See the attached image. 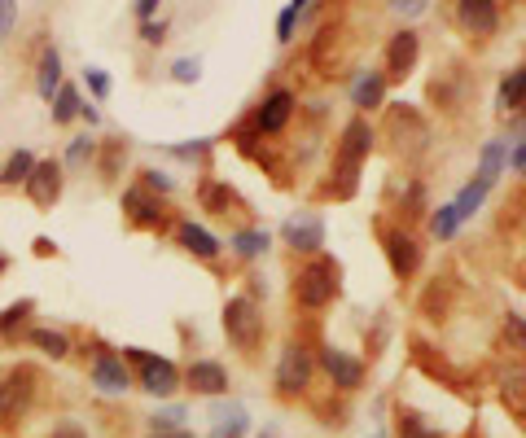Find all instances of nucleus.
Instances as JSON below:
<instances>
[{
    "instance_id": "nucleus-1",
    "label": "nucleus",
    "mask_w": 526,
    "mask_h": 438,
    "mask_svg": "<svg viewBox=\"0 0 526 438\" xmlns=\"http://www.w3.org/2000/svg\"><path fill=\"white\" fill-rule=\"evenodd\" d=\"M36 395H40V368L14 364L9 373H0V425L14 430L18 421H27Z\"/></svg>"
},
{
    "instance_id": "nucleus-2",
    "label": "nucleus",
    "mask_w": 526,
    "mask_h": 438,
    "mask_svg": "<svg viewBox=\"0 0 526 438\" xmlns=\"http://www.w3.org/2000/svg\"><path fill=\"white\" fill-rule=\"evenodd\" d=\"M123 364H136V377L132 382L154 399H167L180 390V368L167 360V355H154L145 347H123Z\"/></svg>"
},
{
    "instance_id": "nucleus-3",
    "label": "nucleus",
    "mask_w": 526,
    "mask_h": 438,
    "mask_svg": "<svg viewBox=\"0 0 526 438\" xmlns=\"http://www.w3.org/2000/svg\"><path fill=\"white\" fill-rule=\"evenodd\" d=\"M338 298V263L316 255L312 263H303L299 276H294V303L307 311H320Z\"/></svg>"
},
{
    "instance_id": "nucleus-4",
    "label": "nucleus",
    "mask_w": 526,
    "mask_h": 438,
    "mask_svg": "<svg viewBox=\"0 0 526 438\" xmlns=\"http://www.w3.org/2000/svg\"><path fill=\"white\" fill-rule=\"evenodd\" d=\"M373 123L369 119H351L347 128H342V141H338V154H334V167L342 176V198H347L351 189H356V176H360V163L373 154Z\"/></svg>"
},
{
    "instance_id": "nucleus-5",
    "label": "nucleus",
    "mask_w": 526,
    "mask_h": 438,
    "mask_svg": "<svg viewBox=\"0 0 526 438\" xmlns=\"http://www.w3.org/2000/svg\"><path fill=\"white\" fill-rule=\"evenodd\" d=\"M224 333H228V342H233L237 351H246V355L259 351V342H263V311H259V303L250 294H233L224 303Z\"/></svg>"
},
{
    "instance_id": "nucleus-6",
    "label": "nucleus",
    "mask_w": 526,
    "mask_h": 438,
    "mask_svg": "<svg viewBox=\"0 0 526 438\" xmlns=\"http://www.w3.org/2000/svg\"><path fill=\"white\" fill-rule=\"evenodd\" d=\"M294 119V92L290 88H272L268 97L259 101V110L250 114V123L237 132V141H263V136H281L285 123Z\"/></svg>"
},
{
    "instance_id": "nucleus-7",
    "label": "nucleus",
    "mask_w": 526,
    "mask_h": 438,
    "mask_svg": "<svg viewBox=\"0 0 526 438\" xmlns=\"http://www.w3.org/2000/svg\"><path fill=\"white\" fill-rule=\"evenodd\" d=\"M312 373H316V360H312V351L303 347V342H285V351H281V360H277V395L285 399H294V395H303L307 386H312Z\"/></svg>"
},
{
    "instance_id": "nucleus-8",
    "label": "nucleus",
    "mask_w": 526,
    "mask_h": 438,
    "mask_svg": "<svg viewBox=\"0 0 526 438\" xmlns=\"http://www.w3.org/2000/svg\"><path fill=\"white\" fill-rule=\"evenodd\" d=\"M88 382H93L101 395H128V390L136 386V382H132V368L123 364V355L110 351V347H97V351H93V368H88Z\"/></svg>"
},
{
    "instance_id": "nucleus-9",
    "label": "nucleus",
    "mask_w": 526,
    "mask_h": 438,
    "mask_svg": "<svg viewBox=\"0 0 526 438\" xmlns=\"http://www.w3.org/2000/svg\"><path fill=\"white\" fill-rule=\"evenodd\" d=\"M123 215H128L132 228L154 233V228L167 224V198H154V193L141 189V184H128V189H123Z\"/></svg>"
},
{
    "instance_id": "nucleus-10",
    "label": "nucleus",
    "mask_w": 526,
    "mask_h": 438,
    "mask_svg": "<svg viewBox=\"0 0 526 438\" xmlns=\"http://www.w3.org/2000/svg\"><path fill=\"white\" fill-rule=\"evenodd\" d=\"M62 189H66V171L57 158H40L36 171H31L27 184H22V193H27L40 211H53V206L62 202Z\"/></svg>"
},
{
    "instance_id": "nucleus-11",
    "label": "nucleus",
    "mask_w": 526,
    "mask_h": 438,
    "mask_svg": "<svg viewBox=\"0 0 526 438\" xmlns=\"http://www.w3.org/2000/svg\"><path fill=\"white\" fill-rule=\"evenodd\" d=\"M382 250L386 259H391V272L399 281H408V276H417L421 268V246L413 233H404V228H382Z\"/></svg>"
},
{
    "instance_id": "nucleus-12",
    "label": "nucleus",
    "mask_w": 526,
    "mask_h": 438,
    "mask_svg": "<svg viewBox=\"0 0 526 438\" xmlns=\"http://www.w3.org/2000/svg\"><path fill=\"white\" fill-rule=\"evenodd\" d=\"M320 368H325L329 382L338 390H347V395L364 386V360H356V355L342 351V347H320Z\"/></svg>"
},
{
    "instance_id": "nucleus-13",
    "label": "nucleus",
    "mask_w": 526,
    "mask_h": 438,
    "mask_svg": "<svg viewBox=\"0 0 526 438\" xmlns=\"http://www.w3.org/2000/svg\"><path fill=\"white\" fill-rule=\"evenodd\" d=\"M180 382L202 399H220V395H228V368L220 360H193L185 373H180Z\"/></svg>"
},
{
    "instance_id": "nucleus-14",
    "label": "nucleus",
    "mask_w": 526,
    "mask_h": 438,
    "mask_svg": "<svg viewBox=\"0 0 526 438\" xmlns=\"http://www.w3.org/2000/svg\"><path fill=\"white\" fill-rule=\"evenodd\" d=\"M281 237H285V246H290V250H303V255H316V250L325 246V219L299 211V215H290V219H285Z\"/></svg>"
},
{
    "instance_id": "nucleus-15",
    "label": "nucleus",
    "mask_w": 526,
    "mask_h": 438,
    "mask_svg": "<svg viewBox=\"0 0 526 438\" xmlns=\"http://www.w3.org/2000/svg\"><path fill=\"white\" fill-rule=\"evenodd\" d=\"M176 246L185 250V255L202 259V263H215V259H220V250H224V241L215 233H207L202 224H193V219H180V224H176Z\"/></svg>"
},
{
    "instance_id": "nucleus-16",
    "label": "nucleus",
    "mask_w": 526,
    "mask_h": 438,
    "mask_svg": "<svg viewBox=\"0 0 526 438\" xmlns=\"http://www.w3.org/2000/svg\"><path fill=\"white\" fill-rule=\"evenodd\" d=\"M417 57H421V36H417V31H413V27L395 31V36H391V49H386V71H391V79L413 75Z\"/></svg>"
},
{
    "instance_id": "nucleus-17",
    "label": "nucleus",
    "mask_w": 526,
    "mask_h": 438,
    "mask_svg": "<svg viewBox=\"0 0 526 438\" xmlns=\"http://www.w3.org/2000/svg\"><path fill=\"white\" fill-rule=\"evenodd\" d=\"M456 22H461L470 36H496L500 9L491 5V0H461V5H456Z\"/></svg>"
},
{
    "instance_id": "nucleus-18",
    "label": "nucleus",
    "mask_w": 526,
    "mask_h": 438,
    "mask_svg": "<svg viewBox=\"0 0 526 438\" xmlns=\"http://www.w3.org/2000/svg\"><path fill=\"white\" fill-rule=\"evenodd\" d=\"M228 250H233L242 263H255L272 250V233L268 228H237V233L228 237Z\"/></svg>"
},
{
    "instance_id": "nucleus-19",
    "label": "nucleus",
    "mask_w": 526,
    "mask_h": 438,
    "mask_svg": "<svg viewBox=\"0 0 526 438\" xmlns=\"http://www.w3.org/2000/svg\"><path fill=\"white\" fill-rule=\"evenodd\" d=\"M62 84H66V79H62V53L49 44V49L40 53V66H36V92H40L44 101H53Z\"/></svg>"
},
{
    "instance_id": "nucleus-20",
    "label": "nucleus",
    "mask_w": 526,
    "mask_h": 438,
    "mask_svg": "<svg viewBox=\"0 0 526 438\" xmlns=\"http://www.w3.org/2000/svg\"><path fill=\"white\" fill-rule=\"evenodd\" d=\"M351 101H356L360 110H377L386 101V75L382 71H364L356 79V88H351Z\"/></svg>"
},
{
    "instance_id": "nucleus-21",
    "label": "nucleus",
    "mask_w": 526,
    "mask_h": 438,
    "mask_svg": "<svg viewBox=\"0 0 526 438\" xmlns=\"http://www.w3.org/2000/svg\"><path fill=\"white\" fill-rule=\"evenodd\" d=\"M40 158L31 154V149H14V154L5 158V167H0V189H18V184H27V176L36 171Z\"/></svg>"
},
{
    "instance_id": "nucleus-22",
    "label": "nucleus",
    "mask_w": 526,
    "mask_h": 438,
    "mask_svg": "<svg viewBox=\"0 0 526 438\" xmlns=\"http://www.w3.org/2000/svg\"><path fill=\"white\" fill-rule=\"evenodd\" d=\"M27 342L36 351H44L49 355V360H66V355H71L75 347H71V338H66L62 329H44V325H36V329H27Z\"/></svg>"
},
{
    "instance_id": "nucleus-23",
    "label": "nucleus",
    "mask_w": 526,
    "mask_h": 438,
    "mask_svg": "<svg viewBox=\"0 0 526 438\" xmlns=\"http://www.w3.org/2000/svg\"><path fill=\"white\" fill-rule=\"evenodd\" d=\"M49 110H53L57 128H71V123L79 119V110H84V97H79L75 84H62V88H57V97L49 101Z\"/></svg>"
},
{
    "instance_id": "nucleus-24",
    "label": "nucleus",
    "mask_w": 526,
    "mask_h": 438,
    "mask_svg": "<svg viewBox=\"0 0 526 438\" xmlns=\"http://www.w3.org/2000/svg\"><path fill=\"white\" fill-rule=\"evenodd\" d=\"M31 311H36V298H18V303H9L5 311H0V338H5V342H18V333L27 329Z\"/></svg>"
},
{
    "instance_id": "nucleus-25",
    "label": "nucleus",
    "mask_w": 526,
    "mask_h": 438,
    "mask_svg": "<svg viewBox=\"0 0 526 438\" xmlns=\"http://www.w3.org/2000/svg\"><path fill=\"white\" fill-rule=\"evenodd\" d=\"M97 145L101 141H93V136H75V141H66V154L57 163H62V171H84L88 163H97Z\"/></svg>"
},
{
    "instance_id": "nucleus-26",
    "label": "nucleus",
    "mask_w": 526,
    "mask_h": 438,
    "mask_svg": "<svg viewBox=\"0 0 526 438\" xmlns=\"http://www.w3.org/2000/svg\"><path fill=\"white\" fill-rule=\"evenodd\" d=\"M250 430V417H246V408H237V403H228V408L215 412V430L211 438H246Z\"/></svg>"
},
{
    "instance_id": "nucleus-27",
    "label": "nucleus",
    "mask_w": 526,
    "mask_h": 438,
    "mask_svg": "<svg viewBox=\"0 0 526 438\" xmlns=\"http://www.w3.org/2000/svg\"><path fill=\"white\" fill-rule=\"evenodd\" d=\"M505 163H509V141H487L483 158H478V180L496 184V176L505 171Z\"/></svg>"
},
{
    "instance_id": "nucleus-28",
    "label": "nucleus",
    "mask_w": 526,
    "mask_h": 438,
    "mask_svg": "<svg viewBox=\"0 0 526 438\" xmlns=\"http://www.w3.org/2000/svg\"><path fill=\"white\" fill-rule=\"evenodd\" d=\"M500 110H526V66H518V71H509L505 79H500Z\"/></svg>"
},
{
    "instance_id": "nucleus-29",
    "label": "nucleus",
    "mask_w": 526,
    "mask_h": 438,
    "mask_svg": "<svg viewBox=\"0 0 526 438\" xmlns=\"http://www.w3.org/2000/svg\"><path fill=\"white\" fill-rule=\"evenodd\" d=\"M198 202L207 206V211H215V215H228V206L237 202V193L228 189L224 180H202L198 184Z\"/></svg>"
},
{
    "instance_id": "nucleus-30",
    "label": "nucleus",
    "mask_w": 526,
    "mask_h": 438,
    "mask_svg": "<svg viewBox=\"0 0 526 438\" xmlns=\"http://www.w3.org/2000/svg\"><path fill=\"white\" fill-rule=\"evenodd\" d=\"M487 193H491V184H487V180H470L461 193H456V202H452V206H456V215H461V224H465V219H474V211L487 202Z\"/></svg>"
},
{
    "instance_id": "nucleus-31",
    "label": "nucleus",
    "mask_w": 526,
    "mask_h": 438,
    "mask_svg": "<svg viewBox=\"0 0 526 438\" xmlns=\"http://www.w3.org/2000/svg\"><path fill=\"white\" fill-rule=\"evenodd\" d=\"M123 158H128V141H106V145H97V171H101L106 180L119 176Z\"/></svg>"
},
{
    "instance_id": "nucleus-32",
    "label": "nucleus",
    "mask_w": 526,
    "mask_h": 438,
    "mask_svg": "<svg viewBox=\"0 0 526 438\" xmlns=\"http://www.w3.org/2000/svg\"><path fill=\"white\" fill-rule=\"evenodd\" d=\"M430 233L439 237V241H452L456 233H461V215H456V206H439V211L430 215Z\"/></svg>"
},
{
    "instance_id": "nucleus-33",
    "label": "nucleus",
    "mask_w": 526,
    "mask_h": 438,
    "mask_svg": "<svg viewBox=\"0 0 526 438\" xmlns=\"http://www.w3.org/2000/svg\"><path fill=\"white\" fill-rule=\"evenodd\" d=\"M307 14H312V9H307L303 0L285 5L281 14H277V40H281V44H290V40H294V31H299V18H307Z\"/></svg>"
},
{
    "instance_id": "nucleus-34",
    "label": "nucleus",
    "mask_w": 526,
    "mask_h": 438,
    "mask_svg": "<svg viewBox=\"0 0 526 438\" xmlns=\"http://www.w3.org/2000/svg\"><path fill=\"white\" fill-rule=\"evenodd\" d=\"M505 403L518 412V417H526V368H513L505 377Z\"/></svg>"
},
{
    "instance_id": "nucleus-35",
    "label": "nucleus",
    "mask_w": 526,
    "mask_h": 438,
    "mask_svg": "<svg viewBox=\"0 0 526 438\" xmlns=\"http://www.w3.org/2000/svg\"><path fill=\"white\" fill-rule=\"evenodd\" d=\"M136 184H141V189H150L154 198H167V193H176V180H171L167 171H158V167H145Z\"/></svg>"
},
{
    "instance_id": "nucleus-36",
    "label": "nucleus",
    "mask_w": 526,
    "mask_h": 438,
    "mask_svg": "<svg viewBox=\"0 0 526 438\" xmlns=\"http://www.w3.org/2000/svg\"><path fill=\"white\" fill-rule=\"evenodd\" d=\"M395 438H443V434L430 430V425L421 421V417H413V412H404V417H399V425H395Z\"/></svg>"
},
{
    "instance_id": "nucleus-37",
    "label": "nucleus",
    "mask_w": 526,
    "mask_h": 438,
    "mask_svg": "<svg viewBox=\"0 0 526 438\" xmlns=\"http://www.w3.org/2000/svg\"><path fill=\"white\" fill-rule=\"evenodd\" d=\"M185 421H189V412L185 408H163V412H154L150 425H154V434H171V430H185Z\"/></svg>"
},
{
    "instance_id": "nucleus-38",
    "label": "nucleus",
    "mask_w": 526,
    "mask_h": 438,
    "mask_svg": "<svg viewBox=\"0 0 526 438\" xmlns=\"http://www.w3.org/2000/svg\"><path fill=\"white\" fill-rule=\"evenodd\" d=\"M171 79H176V84H198V79H202V62H198V57H180V62L171 66Z\"/></svg>"
},
{
    "instance_id": "nucleus-39",
    "label": "nucleus",
    "mask_w": 526,
    "mask_h": 438,
    "mask_svg": "<svg viewBox=\"0 0 526 438\" xmlns=\"http://www.w3.org/2000/svg\"><path fill=\"white\" fill-rule=\"evenodd\" d=\"M84 79H88V88H93V97H97V101H106V97H110V88H114V84H110V75L101 71V66H88Z\"/></svg>"
},
{
    "instance_id": "nucleus-40",
    "label": "nucleus",
    "mask_w": 526,
    "mask_h": 438,
    "mask_svg": "<svg viewBox=\"0 0 526 438\" xmlns=\"http://www.w3.org/2000/svg\"><path fill=\"white\" fill-rule=\"evenodd\" d=\"M167 31H171V22H167V18H154V22H145L136 36H141V44H163Z\"/></svg>"
},
{
    "instance_id": "nucleus-41",
    "label": "nucleus",
    "mask_w": 526,
    "mask_h": 438,
    "mask_svg": "<svg viewBox=\"0 0 526 438\" xmlns=\"http://www.w3.org/2000/svg\"><path fill=\"white\" fill-rule=\"evenodd\" d=\"M207 149H211V141H193V145H171L167 154H171V158H180V163H198V158L207 154Z\"/></svg>"
},
{
    "instance_id": "nucleus-42",
    "label": "nucleus",
    "mask_w": 526,
    "mask_h": 438,
    "mask_svg": "<svg viewBox=\"0 0 526 438\" xmlns=\"http://www.w3.org/2000/svg\"><path fill=\"white\" fill-rule=\"evenodd\" d=\"M18 27V5L14 0H0V40H9Z\"/></svg>"
},
{
    "instance_id": "nucleus-43",
    "label": "nucleus",
    "mask_w": 526,
    "mask_h": 438,
    "mask_svg": "<svg viewBox=\"0 0 526 438\" xmlns=\"http://www.w3.org/2000/svg\"><path fill=\"white\" fill-rule=\"evenodd\" d=\"M132 18L141 22V27H145V22H154V18H158V0H136V5H132Z\"/></svg>"
},
{
    "instance_id": "nucleus-44",
    "label": "nucleus",
    "mask_w": 526,
    "mask_h": 438,
    "mask_svg": "<svg viewBox=\"0 0 526 438\" xmlns=\"http://www.w3.org/2000/svg\"><path fill=\"white\" fill-rule=\"evenodd\" d=\"M49 438H88V434H84V425L79 421H57L49 430Z\"/></svg>"
},
{
    "instance_id": "nucleus-45",
    "label": "nucleus",
    "mask_w": 526,
    "mask_h": 438,
    "mask_svg": "<svg viewBox=\"0 0 526 438\" xmlns=\"http://www.w3.org/2000/svg\"><path fill=\"white\" fill-rule=\"evenodd\" d=\"M505 338H513L518 347H526V320L522 316H505Z\"/></svg>"
},
{
    "instance_id": "nucleus-46",
    "label": "nucleus",
    "mask_w": 526,
    "mask_h": 438,
    "mask_svg": "<svg viewBox=\"0 0 526 438\" xmlns=\"http://www.w3.org/2000/svg\"><path fill=\"white\" fill-rule=\"evenodd\" d=\"M509 167L526 176V141H509Z\"/></svg>"
},
{
    "instance_id": "nucleus-47",
    "label": "nucleus",
    "mask_w": 526,
    "mask_h": 438,
    "mask_svg": "<svg viewBox=\"0 0 526 438\" xmlns=\"http://www.w3.org/2000/svg\"><path fill=\"white\" fill-rule=\"evenodd\" d=\"M79 119H84L88 128H97V123H101V110H97V106H88V101H84V110H79Z\"/></svg>"
},
{
    "instance_id": "nucleus-48",
    "label": "nucleus",
    "mask_w": 526,
    "mask_h": 438,
    "mask_svg": "<svg viewBox=\"0 0 526 438\" xmlns=\"http://www.w3.org/2000/svg\"><path fill=\"white\" fill-rule=\"evenodd\" d=\"M53 250H57V246H53L49 237H36V255H53Z\"/></svg>"
},
{
    "instance_id": "nucleus-49",
    "label": "nucleus",
    "mask_w": 526,
    "mask_h": 438,
    "mask_svg": "<svg viewBox=\"0 0 526 438\" xmlns=\"http://www.w3.org/2000/svg\"><path fill=\"white\" fill-rule=\"evenodd\" d=\"M399 14H408V18H417V14H426V5H395Z\"/></svg>"
},
{
    "instance_id": "nucleus-50",
    "label": "nucleus",
    "mask_w": 526,
    "mask_h": 438,
    "mask_svg": "<svg viewBox=\"0 0 526 438\" xmlns=\"http://www.w3.org/2000/svg\"><path fill=\"white\" fill-rule=\"evenodd\" d=\"M154 438H193L189 430H171V434H154Z\"/></svg>"
},
{
    "instance_id": "nucleus-51",
    "label": "nucleus",
    "mask_w": 526,
    "mask_h": 438,
    "mask_svg": "<svg viewBox=\"0 0 526 438\" xmlns=\"http://www.w3.org/2000/svg\"><path fill=\"white\" fill-rule=\"evenodd\" d=\"M9 263H14V259H9V255H0V276H5V272H9Z\"/></svg>"
},
{
    "instance_id": "nucleus-52",
    "label": "nucleus",
    "mask_w": 526,
    "mask_h": 438,
    "mask_svg": "<svg viewBox=\"0 0 526 438\" xmlns=\"http://www.w3.org/2000/svg\"><path fill=\"white\" fill-rule=\"evenodd\" d=\"M150 438H154V434H150Z\"/></svg>"
}]
</instances>
